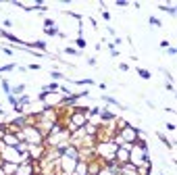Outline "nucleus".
<instances>
[{
	"label": "nucleus",
	"mask_w": 177,
	"mask_h": 175,
	"mask_svg": "<svg viewBox=\"0 0 177 175\" xmlns=\"http://www.w3.org/2000/svg\"><path fill=\"white\" fill-rule=\"evenodd\" d=\"M61 77H63L61 73H56V71H52V79H61Z\"/></svg>",
	"instance_id": "8"
},
{
	"label": "nucleus",
	"mask_w": 177,
	"mask_h": 175,
	"mask_svg": "<svg viewBox=\"0 0 177 175\" xmlns=\"http://www.w3.org/2000/svg\"><path fill=\"white\" fill-rule=\"evenodd\" d=\"M138 73H140V75L144 77V79H150V73H148L146 69H138Z\"/></svg>",
	"instance_id": "3"
},
{
	"label": "nucleus",
	"mask_w": 177,
	"mask_h": 175,
	"mask_svg": "<svg viewBox=\"0 0 177 175\" xmlns=\"http://www.w3.org/2000/svg\"><path fill=\"white\" fill-rule=\"evenodd\" d=\"M23 90H25L23 86H17V88H13V90H11V94H19V92H23Z\"/></svg>",
	"instance_id": "6"
},
{
	"label": "nucleus",
	"mask_w": 177,
	"mask_h": 175,
	"mask_svg": "<svg viewBox=\"0 0 177 175\" xmlns=\"http://www.w3.org/2000/svg\"><path fill=\"white\" fill-rule=\"evenodd\" d=\"M46 34L48 35H56L58 31H56V27H46Z\"/></svg>",
	"instance_id": "4"
},
{
	"label": "nucleus",
	"mask_w": 177,
	"mask_h": 175,
	"mask_svg": "<svg viewBox=\"0 0 177 175\" xmlns=\"http://www.w3.org/2000/svg\"><path fill=\"white\" fill-rule=\"evenodd\" d=\"M2 90H4L6 94H11V90H13V88L8 86V81H4V79H2Z\"/></svg>",
	"instance_id": "2"
},
{
	"label": "nucleus",
	"mask_w": 177,
	"mask_h": 175,
	"mask_svg": "<svg viewBox=\"0 0 177 175\" xmlns=\"http://www.w3.org/2000/svg\"><path fill=\"white\" fill-rule=\"evenodd\" d=\"M160 8H162L165 13H169V15H175V6H167V4H160Z\"/></svg>",
	"instance_id": "1"
},
{
	"label": "nucleus",
	"mask_w": 177,
	"mask_h": 175,
	"mask_svg": "<svg viewBox=\"0 0 177 175\" xmlns=\"http://www.w3.org/2000/svg\"><path fill=\"white\" fill-rule=\"evenodd\" d=\"M75 44H77V46H79V48H86V40H81V38H79V40H77V42H75Z\"/></svg>",
	"instance_id": "7"
},
{
	"label": "nucleus",
	"mask_w": 177,
	"mask_h": 175,
	"mask_svg": "<svg viewBox=\"0 0 177 175\" xmlns=\"http://www.w3.org/2000/svg\"><path fill=\"white\" fill-rule=\"evenodd\" d=\"M0 113H2V108H0Z\"/></svg>",
	"instance_id": "9"
},
{
	"label": "nucleus",
	"mask_w": 177,
	"mask_h": 175,
	"mask_svg": "<svg viewBox=\"0 0 177 175\" xmlns=\"http://www.w3.org/2000/svg\"><path fill=\"white\" fill-rule=\"evenodd\" d=\"M148 21H150V25H156V27H159V25H160V21H159V19H156V17H150V19H148Z\"/></svg>",
	"instance_id": "5"
}]
</instances>
